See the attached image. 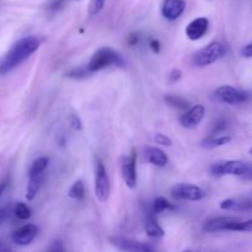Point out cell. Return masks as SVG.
Instances as JSON below:
<instances>
[{"label": "cell", "mask_w": 252, "mask_h": 252, "mask_svg": "<svg viewBox=\"0 0 252 252\" xmlns=\"http://www.w3.org/2000/svg\"><path fill=\"white\" fill-rule=\"evenodd\" d=\"M41 46V41L36 36H26L15 42L9 51L0 58V75L10 73L16 66L29 59Z\"/></svg>", "instance_id": "6da1fadb"}, {"label": "cell", "mask_w": 252, "mask_h": 252, "mask_svg": "<svg viewBox=\"0 0 252 252\" xmlns=\"http://www.w3.org/2000/svg\"><path fill=\"white\" fill-rule=\"evenodd\" d=\"M113 65L125 66V61H123L122 56L110 47H102L93 54L86 68H88L89 73L93 74Z\"/></svg>", "instance_id": "7a4b0ae2"}, {"label": "cell", "mask_w": 252, "mask_h": 252, "mask_svg": "<svg viewBox=\"0 0 252 252\" xmlns=\"http://www.w3.org/2000/svg\"><path fill=\"white\" fill-rule=\"evenodd\" d=\"M226 54V47L223 43L218 41L211 42L209 44H207L206 47H203L202 49H199L198 52L192 56L191 63L192 65L197 66V68H203V66L211 65V64L216 63L217 61L223 58Z\"/></svg>", "instance_id": "3957f363"}, {"label": "cell", "mask_w": 252, "mask_h": 252, "mask_svg": "<svg viewBox=\"0 0 252 252\" xmlns=\"http://www.w3.org/2000/svg\"><path fill=\"white\" fill-rule=\"evenodd\" d=\"M251 164L241 160H219L212 164L211 174L216 177L221 176H244L250 170Z\"/></svg>", "instance_id": "277c9868"}, {"label": "cell", "mask_w": 252, "mask_h": 252, "mask_svg": "<svg viewBox=\"0 0 252 252\" xmlns=\"http://www.w3.org/2000/svg\"><path fill=\"white\" fill-rule=\"evenodd\" d=\"M111 192V184L105 165L100 158L95 157V196L98 202L103 203L108 199Z\"/></svg>", "instance_id": "5b68a950"}, {"label": "cell", "mask_w": 252, "mask_h": 252, "mask_svg": "<svg viewBox=\"0 0 252 252\" xmlns=\"http://www.w3.org/2000/svg\"><path fill=\"white\" fill-rule=\"evenodd\" d=\"M213 97L217 101L223 103H228V105H238V103H243L248 101L249 95L244 91L238 90V89L233 88L230 85H221L213 91Z\"/></svg>", "instance_id": "8992f818"}, {"label": "cell", "mask_w": 252, "mask_h": 252, "mask_svg": "<svg viewBox=\"0 0 252 252\" xmlns=\"http://www.w3.org/2000/svg\"><path fill=\"white\" fill-rule=\"evenodd\" d=\"M172 198L176 201H201L206 197V191L196 185L177 184L171 189Z\"/></svg>", "instance_id": "52a82bcc"}, {"label": "cell", "mask_w": 252, "mask_h": 252, "mask_svg": "<svg viewBox=\"0 0 252 252\" xmlns=\"http://www.w3.org/2000/svg\"><path fill=\"white\" fill-rule=\"evenodd\" d=\"M121 172L123 181L128 189H133L137 187V153L132 150L128 157H125L121 161Z\"/></svg>", "instance_id": "ba28073f"}, {"label": "cell", "mask_w": 252, "mask_h": 252, "mask_svg": "<svg viewBox=\"0 0 252 252\" xmlns=\"http://www.w3.org/2000/svg\"><path fill=\"white\" fill-rule=\"evenodd\" d=\"M111 245L115 246L116 249L122 251H130V252H150L154 249L148 244L137 241L134 239L126 238V236H111L110 238Z\"/></svg>", "instance_id": "9c48e42d"}, {"label": "cell", "mask_w": 252, "mask_h": 252, "mask_svg": "<svg viewBox=\"0 0 252 252\" xmlns=\"http://www.w3.org/2000/svg\"><path fill=\"white\" fill-rule=\"evenodd\" d=\"M206 113V108L203 105H194L186 110V112L180 117V125L186 129L196 128L202 122Z\"/></svg>", "instance_id": "30bf717a"}, {"label": "cell", "mask_w": 252, "mask_h": 252, "mask_svg": "<svg viewBox=\"0 0 252 252\" xmlns=\"http://www.w3.org/2000/svg\"><path fill=\"white\" fill-rule=\"evenodd\" d=\"M38 233V228L33 224H26L21 228L16 229L11 234V241L19 246H27L34 240Z\"/></svg>", "instance_id": "8fae6325"}, {"label": "cell", "mask_w": 252, "mask_h": 252, "mask_svg": "<svg viewBox=\"0 0 252 252\" xmlns=\"http://www.w3.org/2000/svg\"><path fill=\"white\" fill-rule=\"evenodd\" d=\"M209 27V20L207 17H197V19L192 20L189 25L186 26V36L191 41H198L201 39L204 34L207 33Z\"/></svg>", "instance_id": "7c38bea8"}, {"label": "cell", "mask_w": 252, "mask_h": 252, "mask_svg": "<svg viewBox=\"0 0 252 252\" xmlns=\"http://www.w3.org/2000/svg\"><path fill=\"white\" fill-rule=\"evenodd\" d=\"M186 9L185 0H164L161 6V14L169 21H175L184 14Z\"/></svg>", "instance_id": "4fadbf2b"}, {"label": "cell", "mask_w": 252, "mask_h": 252, "mask_svg": "<svg viewBox=\"0 0 252 252\" xmlns=\"http://www.w3.org/2000/svg\"><path fill=\"white\" fill-rule=\"evenodd\" d=\"M239 220L235 217H217V218H211L204 221L203 230L206 233H217V231H225L229 230L230 225Z\"/></svg>", "instance_id": "5bb4252c"}, {"label": "cell", "mask_w": 252, "mask_h": 252, "mask_svg": "<svg viewBox=\"0 0 252 252\" xmlns=\"http://www.w3.org/2000/svg\"><path fill=\"white\" fill-rule=\"evenodd\" d=\"M220 209L223 211L248 212L252 209V201L249 198H228L221 201Z\"/></svg>", "instance_id": "9a60e30c"}, {"label": "cell", "mask_w": 252, "mask_h": 252, "mask_svg": "<svg viewBox=\"0 0 252 252\" xmlns=\"http://www.w3.org/2000/svg\"><path fill=\"white\" fill-rule=\"evenodd\" d=\"M144 158L149 164L154 165L158 167H165L169 162V158L167 155L162 152L161 149L155 147H149L145 149Z\"/></svg>", "instance_id": "2e32d148"}, {"label": "cell", "mask_w": 252, "mask_h": 252, "mask_svg": "<svg viewBox=\"0 0 252 252\" xmlns=\"http://www.w3.org/2000/svg\"><path fill=\"white\" fill-rule=\"evenodd\" d=\"M44 180V172L42 174H34L29 175V184H27L26 189V199L27 201H33L34 197L38 193L39 189H41L42 184Z\"/></svg>", "instance_id": "e0dca14e"}, {"label": "cell", "mask_w": 252, "mask_h": 252, "mask_svg": "<svg viewBox=\"0 0 252 252\" xmlns=\"http://www.w3.org/2000/svg\"><path fill=\"white\" fill-rule=\"evenodd\" d=\"M231 142L230 135H217V134H209L208 137L204 138L201 142V147L204 149H216V148L224 147V145L229 144Z\"/></svg>", "instance_id": "ac0fdd59"}, {"label": "cell", "mask_w": 252, "mask_h": 252, "mask_svg": "<svg viewBox=\"0 0 252 252\" xmlns=\"http://www.w3.org/2000/svg\"><path fill=\"white\" fill-rule=\"evenodd\" d=\"M144 228L145 233H147V235L150 236V238H161L165 234L164 229L159 225V223H158L157 220V217H155V214L153 213V212L147 217V219H145Z\"/></svg>", "instance_id": "d6986e66"}, {"label": "cell", "mask_w": 252, "mask_h": 252, "mask_svg": "<svg viewBox=\"0 0 252 252\" xmlns=\"http://www.w3.org/2000/svg\"><path fill=\"white\" fill-rule=\"evenodd\" d=\"M172 209H175V206L172 203H170L165 197H158L153 202L152 212L155 216H158V214L162 213L165 211H172Z\"/></svg>", "instance_id": "ffe728a7"}, {"label": "cell", "mask_w": 252, "mask_h": 252, "mask_svg": "<svg viewBox=\"0 0 252 252\" xmlns=\"http://www.w3.org/2000/svg\"><path fill=\"white\" fill-rule=\"evenodd\" d=\"M165 102L171 107L176 108V110H189V101L177 95H166L165 96Z\"/></svg>", "instance_id": "44dd1931"}, {"label": "cell", "mask_w": 252, "mask_h": 252, "mask_svg": "<svg viewBox=\"0 0 252 252\" xmlns=\"http://www.w3.org/2000/svg\"><path fill=\"white\" fill-rule=\"evenodd\" d=\"M68 196L71 199H75V201H81L84 198V196H85V187H84L81 180H78V181H75L71 185V187L68 191Z\"/></svg>", "instance_id": "7402d4cb"}, {"label": "cell", "mask_w": 252, "mask_h": 252, "mask_svg": "<svg viewBox=\"0 0 252 252\" xmlns=\"http://www.w3.org/2000/svg\"><path fill=\"white\" fill-rule=\"evenodd\" d=\"M49 159L47 157H39L32 162L31 167H30L29 175H34V174H42V172H46V169L48 167Z\"/></svg>", "instance_id": "603a6c76"}, {"label": "cell", "mask_w": 252, "mask_h": 252, "mask_svg": "<svg viewBox=\"0 0 252 252\" xmlns=\"http://www.w3.org/2000/svg\"><path fill=\"white\" fill-rule=\"evenodd\" d=\"M14 213H15V216H16L19 219H21V220H27V219L31 218V216H32L31 208H30L27 204L21 203V202L15 206Z\"/></svg>", "instance_id": "cb8c5ba5"}, {"label": "cell", "mask_w": 252, "mask_h": 252, "mask_svg": "<svg viewBox=\"0 0 252 252\" xmlns=\"http://www.w3.org/2000/svg\"><path fill=\"white\" fill-rule=\"evenodd\" d=\"M229 231H245V233H249V231H252V219H249V220H236L235 223H233L229 228Z\"/></svg>", "instance_id": "d4e9b609"}, {"label": "cell", "mask_w": 252, "mask_h": 252, "mask_svg": "<svg viewBox=\"0 0 252 252\" xmlns=\"http://www.w3.org/2000/svg\"><path fill=\"white\" fill-rule=\"evenodd\" d=\"M105 1L106 0H91L90 6H89V14L91 16L98 14L103 9V6H105Z\"/></svg>", "instance_id": "484cf974"}, {"label": "cell", "mask_w": 252, "mask_h": 252, "mask_svg": "<svg viewBox=\"0 0 252 252\" xmlns=\"http://www.w3.org/2000/svg\"><path fill=\"white\" fill-rule=\"evenodd\" d=\"M89 70L88 68H79V69H74V70H71L70 73H68L66 75L69 76V78H74V79H80V78H85V76L89 75Z\"/></svg>", "instance_id": "4316f807"}, {"label": "cell", "mask_w": 252, "mask_h": 252, "mask_svg": "<svg viewBox=\"0 0 252 252\" xmlns=\"http://www.w3.org/2000/svg\"><path fill=\"white\" fill-rule=\"evenodd\" d=\"M154 139H155V142H157V144L164 145V147H171L172 145V140L170 139L167 135L162 134V133H157Z\"/></svg>", "instance_id": "83f0119b"}, {"label": "cell", "mask_w": 252, "mask_h": 252, "mask_svg": "<svg viewBox=\"0 0 252 252\" xmlns=\"http://www.w3.org/2000/svg\"><path fill=\"white\" fill-rule=\"evenodd\" d=\"M225 127H226L225 121H223V120L217 121V122L213 125V128H212L211 134H218V133L221 132V130H223Z\"/></svg>", "instance_id": "f1b7e54d"}, {"label": "cell", "mask_w": 252, "mask_h": 252, "mask_svg": "<svg viewBox=\"0 0 252 252\" xmlns=\"http://www.w3.org/2000/svg\"><path fill=\"white\" fill-rule=\"evenodd\" d=\"M181 76H182V71L180 70V69H172V71L170 73V75H169V79H170V81L175 83V81L180 80V79H181Z\"/></svg>", "instance_id": "f546056e"}, {"label": "cell", "mask_w": 252, "mask_h": 252, "mask_svg": "<svg viewBox=\"0 0 252 252\" xmlns=\"http://www.w3.org/2000/svg\"><path fill=\"white\" fill-rule=\"evenodd\" d=\"M70 123H71V126H73L74 129H76V130L81 129V121H80V118H79L76 115L71 116Z\"/></svg>", "instance_id": "4dcf8cb0"}, {"label": "cell", "mask_w": 252, "mask_h": 252, "mask_svg": "<svg viewBox=\"0 0 252 252\" xmlns=\"http://www.w3.org/2000/svg\"><path fill=\"white\" fill-rule=\"evenodd\" d=\"M241 56L245 58H252V43L246 44L243 49H241Z\"/></svg>", "instance_id": "1f68e13d"}, {"label": "cell", "mask_w": 252, "mask_h": 252, "mask_svg": "<svg viewBox=\"0 0 252 252\" xmlns=\"http://www.w3.org/2000/svg\"><path fill=\"white\" fill-rule=\"evenodd\" d=\"M149 46L154 53H159L160 52V42L158 41V39H152L149 43Z\"/></svg>", "instance_id": "d6a6232c"}, {"label": "cell", "mask_w": 252, "mask_h": 252, "mask_svg": "<svg viewBox=\"0 0 252 252\" xmlns=\"http://www.w3.org/2000/svg\"><path fill=\"white\" fill-rule=\"evenodd\" d=\"M62 5H63V0H53V1L48 5V9L49 10H58Z\"/></svg>", "instance_id": "836d02e7"}, {"label": "cell", "mask_w": 252, "mask_h": 252, "mask_svg": "<svg viewBox=\"0 0 252 252\" xmlns=\"http://www.w3.org/2000/svg\"><path fill=\"white\" fill-rule=\"evenodd\" d=\"M138 34H130L129 38H128V43L130 44V46H134L135 43H138Z\"/></svg>", "instance_id": "e575fe53"}, {"label": "cell", "mask_w": 252, "mask_h": 252, "mask_svg": "<svg viewBox=\"0 0 252 252\" xmlns=\"http://www.w3.org/2000/svg\"><path fill=\"white\" fill-rule=\"evenodd\" d=\"M49 250H51V251H58V250L59 251H63L64 248L61 245V243H56V244H54V246H52V248L49 249Z\"/></svg>", "instance_id": "d590c367"}, {"label": "cell", "mask_w": 252, "mask_h": 252, "mask_svg": "<svg viewBox=\"0 0 252 252\" xmlns=\"http://www.w3.org/2000/svg\"><path fill=\"white\" fill-rule=\"evenodd\" d=\"M241 179H244V180H251V181H252V166L250 167V170H249V171L246 172L245 175H244V176H241Z\"/></svg>", "instance_id": "8d00e7d4"}, {"label": "cell", "mask_w": 252, "mask_h": 252, "mask_svg": "<svg viewBox=\"0 0 252 252\" xmlns=\"http://www.w3.org/2000/svg\"><path fill=\"white\" fill-rule=\"evenodd\" d=\"M6 186H7V181L0 182V197H1V194L4 193V191H5V189H6Z\"/></svg>", "instance_id": "74e56055"}, {"label": "cell", "mask_w": 252, "mask_h": 252, "mask_svg": "<svg viewBox=\"0 0 252 252\" xmlns=\"http://www.w3.org/2000/svg\"><path fill=\"white\" fill-rule=\"evenodd\" d=\"M4 251H10V248L5 243L0 241V252H4Z\"/></svg>", "instance_id": "f35d334b"}, {"label": "cell", "mask_w": 252, "mask_h": 252, "mask_svg": "<svg viewBox=\"0 0 252 252\" xmlns=\"http://www.w3.org/2000/svg\"><path fill=\"white\" fill-rule=\"evenodd\" d=\"M5 217V212L2 211V209H0V221L2 220V218H4Z\"/></svg>", "instance_id": "ab89813d"}, {"label": "cell", "mask_w": 252, "mask_h": 252, "mask_svg": "<svg viewBox=\"0 0 252 252\" xmlns=\"http://www.w3.org/2000/svg\"><path fill=\"white\" fill-rule=\"evenodd\" d=\"M250 154H252V148L250 149Z\"/></svg>", "instance_id": "60d3db41"}]
</instances>
